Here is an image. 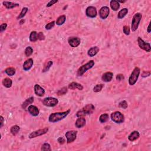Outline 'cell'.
<instances>
[{
  "mask_svg": "<svg viewBox=\"0 0 151 151\" xmlns=\"http://www.w3.org/2000/svg\"><path fill=\"white\" fill-rule=\"evenodd\" d=\"M70 110L68 109L63 112L53 113H51L49 116V121L51 123H56L59 122L67 117L68 114L70 113Z\"/></svg>",
  "mask_w": 151,
  "mask_h": 151,
  "instance_id": "6da1fadb",
  "label": "cell"
},
{
  "mask_svg": "<svg viewBox=\"0 0 151 151\" xmlns=\"http://www.w3.org/2000/svg\"><path fill=\"white\" fill-rule=\"evenodd\" d=\"M94 109H95V107H94L93 104H88L82 108L81 110H78L77 112L76 116L78 118L84 117V116L86 115L92 114L93 113Z\"/></svg>",
  "mask_w": 151,
  "mask_h": 151,
  "instance_id": "7a4b0ae2",
  "label": "cell"
},
{
  "mask_svg": "<svg viewBox=\"0 0 151 151\" xmlns=\"http://www.w3.org/2000/svg\"><path fill=\"white\" fill-rule=\"evenodd\" d=\"M140 72V68L136 67L133 70L131 74H130L129 78V83L130 86H134V84H135L138 80Z\"/></svg>",
  "mask_w": 151,
  "mask_h": 151,
  "instance_id": "3957f363",
  "label": "cell"
},
{
  "mask_svg": "<svg viewBox=\"0 0 151 151\" xmlns=\"http://www.w3.org/2000/svg\"><path fill=\"white\" fill-rule=\"evenodd\" d=\"M94 66V61L93 60H90L85 64L81 66L77 70V74L78 76H82L88 70L92 68Z\"/></svg>",
  "mask_w": 151,
  "mask_h": 151,
  "instance_id": "277c9868",
  "label": "cell"
},
{
  "mask_svg": "<svg viewBox=\"0 0 151 151\" xmlns=\"http://www.w3.org/2000/svg\"><path fill=\"white\" fill-rule=\"evenodd\" d=\"M142 17V14L139 13H137L134 15V17L132 19V25H131V29L132 31H135L138 29L139 24L140 21H141Z\"/></svg>",
  "mask_w": 151,
  "mask_h": 151,
  "instance_id": "5b68a950",
  "label": "cell"
},
{
  "mask_svg": "<svg viewBox=\"0 0 151 151\" xmlns=\"http://www.w3.org/2000/svg\"><path fill=\"white\" fill-rule=\"evenodd\" d=\"M110 118L112 121L116 123H122L125 121V116L121 112L116 111L112 113L110 115Z\"/></svg>",
  "mask_w": 151,
  "mask_h": 151,
  "instance_id": "8992f818",
  "label": "cell"
},
{
  "mask_svg": "<svg viewBox=\"0 0 151 151\" xmlns=\"http://www.w3.org/2000/svg\"><path fill=\"white\" fill-rule=\"evenodd\" d=\"M42 103L47 107H54L59 103V100L55 97H48L44 99Z\"/></svg>",
  "mask_w": 151,
  "mask_h": 151,
  "instance_id": "52a82bcc",
  "label": "cell"
},
{
  "mask_svg": "<svg viewBox=\"0 0 151 151\" xmlns=\"http://www.w3.org/2000/svg\"><path fill=\"white\" fill-rule=\"evenodd\" d=\"M138 44L139 47L140 49L145 50L146 52H150L151 51L150 44L148 43H146L144 40L142 39V38L139 37L138 38Z\"/></svg>",
  "mask_w": 151,
  "mask_h": 151,
  "instance_id": "ba28073f",
  "label": "cell"
},
{
  "mask_svg": "<svg viewBox=\"0 0 151 151\" xmlns=\"http://www.w3.org/2000/svg\"><path fill=\"white\" fill-rule=\"evenodd\" d=\"M48 131H49V128H45L44 129H42L35 130V131L33 132L29 135V138L33 139L40 136H43L44 135L47 134Z\"/></svg>",
  "mask_w": 151,
  "mask_h": 151,
  "instance_id": "9c48e42d",
  "label": "cell"
},
{
  "mask_svg": "<svg viewBox=\"0 0 151 151\" xmlns=\"http://www.w3.org/2000/svg\"><path fill=\"white\" fill-rule=\"evenodd\" d=\"M77 132L76 130H70V131L66 132L65 136L67 139V144H70V143L74 142L77 137Z\"/></svg>",
  "mask_w": 151,
  "mask_h": 151,
  "instance_id": "30bf717a",
  "label": "cell"
},
{
  "mask_svg": "<svg viewBox=\"0 0 151 151\" xmlns=\"http://www.w3.org/2000/svg\"><path fill=\"white\" fill-rule=\"evenodd\" d=\"M86 14L89 18H92V19L95 18L97 14V10L93 6L88 7L86 10Z\"/></svg>",
  "mask_w": 151,
  "mask_h": 151,
  "instance_id": "8fae6325",
  "label": "cell"
},
{
  "mask_svg": "<svg viewBox=\"0 0 151 151\" xmlns=\"http://www.w3.org/2000/svg\"><path fill=\"white\" fill-rule=\"evenodd\" d=\"M68 43L72 47L75 48L80 45L81 43V40L77 37H71L68 39Z\"/></svg>",
  "mask_w": 151,
  "mask_h": 151,
  "instance_id": "7c38bea8",
  "label": "cell"
},
{
  "mask_svg": "<svg viewBox=\"0 0 151 151\" xmlns=\"http://www.w3.org/2000/svg\"><path fill=\"white\" fill-rule=\"evenodd\" d=\"M110 13V9L108 7L104 6L102 7L99 10V15L100 17L102 20H105L108 17Z\"/></svg>",
  "mask_w": 151,
  "mask_h": 151,
  "instance_id": "4fadbf2b",
  "label": "cell"
},
{
  "mask_svg": "<svg viewBox=\"0 0 151 151\" xmlns=\"http://www.w3.org/2000/svg\"><path fill=\"white\" fill-rule=\"evenodd\" d=\"M34 92L36 95L39 97H42L45 94V90L39 84H35L34 86Z\"/></svg>",
  "mask_w": 151,
  "mask_h": 151,
  "instance_id": "5bb4252c",
  "label": "cell"
},
{
  "mask_svg": "<svg viewBox=\"0 0 151 151\" xmlns=\"http://www.w3.org/2000/svg\"><path fill=\"white\" fill-rule=\"evenodd\" d=\"M29 113L33 116H37L40 113L39 109L37 107L34 105H30L28 108Z\"/></svg>",
  "mask_w": 151,
  "mask_h": 151,
  "instance_id": "9a60e30c",
  "label": "cell"
},
{
  "mask_svg": "<svg viewBox=\"0 0 151 151\" xmlns=\"http://www.w3.org/2000/svg\"><path fill=\"white\" fill-rule=\"evenodd\" d=\"M34 64V61L32 59H29L24 63L23 64V69L24 71H29L33 67Z\"/></svg>",
  "mask_w": 151,
  "mask_h": 151,
  "instance_id": "2e32d148",
  "label": "cell"
},
{
  "mask_svg": "<svg viewBox=\"0 0 151 151\" xmlns=\"http://www.w3.org/2000/svg\"><path fill=\"white\" fill-rule=\"evenodd\" d=\"M86 119L84 117L78 118L75 123V126L77 128H82L85 126Z\"/></svg>",
  "mask_w": 151,
  "mask_h": 151,
  "instance_id": "e0dca14e",
  "label": "cell"
},
{
  "mask_svg": "<svg viewBox=\"0 0 151 151\" xmlns=\"http://www.w3.org/2000/svg\"><path fill=\"white\" fill-rule=\"evenodd\" d=\"M68 88L71 90H74L76 89V88L79 90H82L83 89V86L81 84L77 83V82H72V83H70L68 84Z\"/></svg>",
  "mask_w": 151,
  "mask_h": 151,
  "instance_id": "ac0fdd59",
  "label": "cell"
},
{
  "mask_svg": "<svg viewBox=\"0 0 151 151\" xmlns=\"http://www.w3.org/2000/svg\"><path fill=\"white\" fill-rule=\"evenodd\" d=\"M113 76V74L112 72H106L103 74L102 79L104 82H109L112 80Z\"/></svg>",
  "mask_w": 151,
  "mask_h": 151,
  "instance_id": "d6986e66",
  "label": "cell"
},
{
  "mask_svg": "<svg viewBox=\"0 0 151 151\" xmlns=\"http://www.w3.org/2000/svg\"><path fill=\"white\" fill-rule=\"evenodd\" d=\"M139 136L140 134L139 132L136 131V130H135V131L132 132L131 134L128 136V139L130 141L134 142L135 140L138 139L139 138Z\"/></svg>",
  "mask_w": 151,
  "mask_h": 151,
  "instance_id": "ffe728a7",
  "label": "cell"
},
{
  "mask_svg": "<svg viewBox=\"0 0 151 151\" xmlns=\"http://www.w3.org/2000/svg\"><path fill=\"white\" fill-rule=\"evenodd\" d=\"M99 48L97 46H95V47H92L90 48V49L88 50V51L87 52V54L88 56H90V57H94V56H96V54L98 53V52L99 51Z\"/></svg>",
  "mask_w": 151,
  "mask_h": 151,
  "instance_id": "44dd1931",
  "label": "cell"
},
{
  "mask_svg": "<svg viewBox=\"0 0 151 151\" xmlns=\"http://www.w3.org/2000/svg\"><path fill=\"white\" fill-rule=\"evenodd\" d=\"M3 4L4 6L6 8L8 9V10L13 9V8H14L17 7L19 6V4L12 3V2H8V1H4Z\"/></svg>",
  "mask_w": 151,
  "mask_h": 151,
  "instance_id": "7402d4cb",
  "label": "cell"
},
{
  "mask_svg": "<svg viewBox=\"0 0 151 151\" xmlns=\"http://www.w3.org/2000/svg\"><path fill=\"white\" fill-rule=\"evenodd\" d=\"M110 7L114 11H118L120 8V3L116 0H112L110 3Z\"/></svg>",
  "mask_w": 151,
  "mask_h": 151,
  "instance_id": "603a6c76",
  "label": "cell"
},
{
  "mask_svg": "<svg viewBox=\"0 0 151 151\" xmlns=\"http://www.w3.org/2000/svg\"><path fill=\"white\" fill-rule=\"evenodd\" d=\"M34 102V97H30L27 99H26L24 102H23V104H22V108L24 109H25L29 105H31L32 103Z\"/></svg>",
  "mask_w": 151,
  "mask_h": 151,
  "instance_id": "cb8c5ba5",
  "label": "cell"
},
{
  "mask_svg": "<svg viewBox=\"0 0 151 151\" xmlns=\"http://www.w3.org/2000/svg\"><path fill=\"white\" fill-rule=\"evenodd\" d=\"M3 84L6 88H10L13 84V81L9 78H5L3 80Z\"/></svg>",
  "mask_w": 151,
  "mask_h": 151,
  "instance_id": "d4e9b609",
  "label": "cell"
},
{
  "mask_svg": "<svg viewBox=\"0 0 151 151\" xmlns=\"http://www.w3.org/2000/svg\"><path fill=\"white\" fill-rule=\"evenodd\" d=\"M128 13V8H125L122 9L119 12V13L118 14V19H123V18L125 17V16L126 15V14Z\"/></svg>",
  "mask_w": 151,
  "mask_h": 151,
  "instance_id": "484cf974",
  "label": "cell"
},
{
  "mask_svg": "<svg viewBox=\"0 0 151 151\" xmlns=\"http://www.w3.org/2000/svg\"><path fill=\"white\" fill-rule=\"evenodd\" d=\"M66 17L65 15H62L57 18L56 20V24L57 25H61L66 22Z\"/></svg>",
  "mask_w": 151,
  "mask_h": 151,
  "instance_id": "4316f807",
  "label": "cell"
},
{
  "mask_svg": "<svg viewBox=\"0 0 151 151\" xmlns=\"http://www.w3.org/2000/svg\"><path fill=\"white\" fill-rule=\"evenodd\" d=\"M15 68L14 67H8L6 68L5 70V73L7 74L8 76H13L15 74Z\"/></svg>",
  "mask_w": 151,
  "mask_h": 151,
  "instance_id": "83f0119b",
  "label": "cell"
},
{
  "mask_svg": "<svg viewBox=\"0 0 151 151\" xmlns=\"http://www.w3.org/2000/svg\"><path fill=\"white\" fill-rule=\"evenodd\" d=\"M20 130V128L17 125H14V126H13L10 129V132L12 134V135L14 136H15L17 135L18 133H19V130Z\"/></svg>",
  "mask_w": 151,
  "mask_h": 151,
  "instance_id": "f1b7e54d",
  "label": "cell"
},
{
  "mask_svg": "<svg viewBox=\"0 0 151 151\" xmlns=\"http://www.w3.org/2000/svg\"><path fill=\"white\" fill-rule=\"evenodd\" d=\"M37 33L35 31H32L31 33H30V40L31 42H35L38 40L37 38Z\"/></svg>",
  "mask_w": 151,
  "mask_h": 151,
  "instance_id": "f546056e",
  "label": "cell"
},
{
  "mask_svg": "<svg viewBox=\"0 0 151 151\" xmlns=\"http://www.w3.org/2000/svg\"><path fill=\"white\" fill-rule=\"evenodd\" d=\"M109 116L108 114L107 113L102 114L100 115L99 118V121L100 123H105L108 121V120H109Z\"/></svg>",
  "mask_w": 151,
  "mask_h": 151,
  "instance_id": "4dcf8cb0",
  "label": "cell"
},
{
  "mask_svg": "<svg viewBox=\"0 0 151 151\" xmlns=\"http://www.w3.org/2000/svg\"><path fill=\"white\" fill-rule=\"evenodd\" d=\"M28 10H29L28 8H27V7L23 8L22 9L21 13H20L19 15L17 17V20L21 19H22V18H23L24 17L26 14V13H27L28 12Z\"/></svg>",
  "mask_w": 151,
  "mask_h": 151,
  "instance_id": "1f68e13d",
  "label": "cell"
},
{
  "mask_svg": "<svg viewBox=\"0 0 151 151\" xmlns=\"http://www.w3.org/2000/svg\"><path fill=\"white\" fill-rule=\"evenodd\" d=\"M53 62L52 61H49L47 62V63L45 64L44 66V68L43 69V72H46L47 71H49V70L50 68V67H51L52 65H53Z\"/></svg>",
  "mask_w": 151,
  "mask_h": 151,
  "instance_id": "d6a6232c",
  "label": "cell"
},
{
  "mask_svg": "<svg viewBox=\"0 0 151 151\" xmlns=\"http://www.w3.org/2000/svg\"><path fill=\"white\" fill-rule=\"evenodd\" d=\"M41 150L43 151H50L51 150V146H50V145L49 144H48V143H45V144H44L43 145H42Z\"/></svg>",
  "mask_w": 151,
  "mask_h": 151,
  "instance_id": "836d02e7",
  "label": "cell"
},
{
  "mask_svg": "<svg viewBox=\"0 0 151 151\" xmlns=\"http://www.w3.org/2000/svg\"><path fill=\"white\" fill-rule=\"evenodd\" d=\"M24 53L27 57H30L33 53V49L31 47H27L25 50Z\"/></svg>",
  "mask_w": 151,
  "mask_h": 151,
  "instance_id": "e575fe53",
  "label": "cell"
},
{
  "mask_svg": "<svg viewBox=\"0 0 151 151\" xmlns=\"http://www.w3.org/2000/svg\"><path fill=\"white\" fill-rule=\"evenodd\" d=\"M68 92V90H67V88L66 87H64L61 88V89L59 90V91L57 92V95L59 96H61V95H64V94H66Z\"/></svg>",
  "mask_w": 151,
  "mask_h": 151,
  "instance_id": "d590c367",
  "label": "cell"
},
{
  "mask_svg": "<svg viewBox=\"0 0 151 151\" xmlns=\"http://www.w3.org/2000/svg\"><path fill=\"white\" fill-rule=\"evenodd\" d=\"M103 87V84H97V85H96L94 87L93 90H94V92H96V93L99 92L102 90Z\"/></svg>",
  "mask_w": 151,
  "mask_h": 151,
  "instance_id": "8d00e7d4",
  "label": "cell"
},
{
  "mask_svg": "<svg viewBox=\"0 0 151 151\" xmlns=\"http://www.w3.org/2000/svg\"><path fill=\"white\" fill-rule=\"evenodd\" d=\"M128 103H127L126 100H122L119 103V107L124 109H126L128 108Z\"/></svg>",
  "mask_w": 151,
  "mask_h": 151,
  "instance_id": "74e56055",
  "label": "cell"
},
{
  "mask_svg": "<svg viewBox=\"0 0 151 151\" xmlns=\"http://www.w3.org/2000/svg\"><path fill=\"white\" fill-rule=\"evenodd\" d=\"M123 33L126 35H128L130 34V28L129 26L125 25L123 27Z\"/></svg>",
  "mask_w": 151,
  "mask_h": 151,
  "instance_id": "f35d334b",
  "label": "cell"
},
{
  "mask_svg": "<svg viewBox=\"0 0 151 151\" xmlns=\"http://www.w3.org/2000/svg\"><path fill=\"white\" fill-rule=\"evenodd\" d=\"M54 25H55V21H53L52 22H50V23L47 24L45 26V28H46V29L47 30H51L52 28L54 27Z\"/></svg>",
  "mask_w": 151,
  "mask_h": 151,
  "instance_id": "ab89813d",
  "label": "cell"
},
{
  "mask_svg": "<svg viewBox=\"0 0 151 151\" xmlns=\"http://www.w3.org/2000/svg\"><path fill=\"white\" fill-rule=\"evenodd\" d=\"M37 38L38 40H40V41H43V40H45V35L42 32H39L37 34Z\"/></svg>",
  "mask_w": 151,
  "mask_h": 151,
  "instance_id": "60d3db41",
  "label": "cell"
},
{
  "mask_svg": "<svg viewBox=\"0 0 151 151\" xmlns=\"http://www.w3.org/2000/svg\"><path fill=\"white\" fill-rule=\"evenodd\" d=\"M7 24L6 23H3L0 25V31L1 32H3L4 31H5L7 29Z\"/></svg>",
  "mask_w": 151,
  "mask_h": 151,
  "instance_id": "b9f144b4",
  "label": "cell"
},
{
  "mask_svg": "<svg viewBox=\"0 0 151 151\" xmlns=\"http://www.w3.org/2000/svg\"><path fill=\"white\" fill-rule=\"evenodd\" d=\"M116 80H118V81L120 82V81H122V80H124L125 77L122 74H118L117 76H116Z\"/></svg>",
  "mask_w": 151,
  "mask_h": 151,
  "instance_id": "7bdbcfd3",
  "label": "cell"
},
{
  "mask_svg": "<svg viewBox=\"0 0 151 151\" xmlns=\"http://www.w3.org/2000/svg\"><path fill=\"white\" fill-rule=\"evenodd\" d=\"M57 2H58L57 0H51V1H49V3H48L47 4V7H50L51 6L54 5V4L57 3Z\"/></svg>",
  "mask_w": 151,
  "mask_h": 151,
  "instance_id": "ee69618b",
  "label": "cell"
},
{
  "mask_svg": "<svg viewBox=\"0 0 151 151\" xmlns=\"http://www.w3.org/2000/svg\"><path fill=\"white\" fill-rule=\"evenodd\" d=\"M57 141L60 145H63L65 143V140H64V139L63 138H62V137H60V138H58Z\"/></svg>",
  "mask_w": 151,
  "mask_h": 151,
  "instance_id": "f6af8a7d",
  "label": "cell"
},
{
  "mask_svg": "<svg viewBox=\"0 0 151 151\" xmlns=\"http://www.w3.org/2000/svg\"><path fill=\"white\" fill-rule=\"evenodd\" d=\"M150 75V72H144L142 74V76L143 77H148Z\"/></svg>",
  "mask_w": 151,
  "mask_h": 151,
  "instance_id": "bcb514c9",
  "label": "cell"
},
{
  "mask_svg": "<svg viewBox=\"0 0 151 151\" xmlns=\"http://www.w3.org/2000/svg\"><path fill=\"white\" fill-rule=\"evenodd\" d=\"M0 118H1V126H0V128H2V127L3 126V125H4V119L3 116H0Z\"/></svg>",
  "mask_w": 151,
  "mask_h": 151,
  "instance_id": "7dc6e473",
  "label": "cell"
},
{
  "mask_svg": "<svg viewBox=\"0 0 151 151\" xmlns=\"http://www.w3.org/2000/svg\"><path fill=\"white\" fill-rule=\"evenodd\" d=\"M150 26V24H149V25H148V29H147V31H148V33H150V32H151Z\"/></svg>",
  "mask_w": 151,
  "mask_h": 151,
  "instance_id": "c3c4849f",
  "label": "cell"
}]
</instances>
